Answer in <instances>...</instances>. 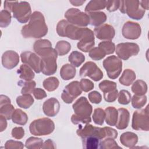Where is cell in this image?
I'll use <instances>...</instances> for the list:
<instances>
[{
	"instance_id": "16",
	"label": "cell",
	"mask_w": 149,
	"mask_h": 149,
	"mask_svg": "<svg viewBox=\"0 0 149 149\" xmlns=\"http://www.w3.org/2000/svg\"><path fill=\"white\" fill-rule=\"evenodd\" d=\"M95 37L101 40H112L115 35V30L113 26L108 24H102L95 27L94 29Z\"/></svg>"
},
{
	"instance_id": "5",
	"label": "cell",
	"mask_w": 149,
	"mask_h": 149,
	"mask_svg": "<svg viewBox=\"0 0 149 149\" xmlns=\"http://www.w3.org/2000/svg\"><path fill=\"white\" fill-rule=\"evenodd\" d=\"M87 27H80L70 24L67 20H60L56 25L58 36L69 38L73 40H80L84 34Z\"/></svg>"
},
{
	"instance_id": "36",
	"label": "cell",
	"mask_w": 149,
	"mask_h": 149,
	"mask_svg": "<svg viewBox=\"0 0 149 149\" xmlns=\"http://www.w3.org/2000/svg\"><path fill=\"white\" fill-rule=\"evenodd\" d=\"M59 81L55 77H49L43 81L44 88L48 91H54L59 86Z\"/></svg>"
},
{
	"instance_id": "35",
	"label": "cell",
	"mask_w": 149,
	"mask_h": 149,
	"mask_svg": "<svg viewBox=\"0 0 149 149\" xmlns=\"http://www.w3.org/2000/svg\"><path fill=\"white\" fill-rule=\"evenodd\" d=\"M71 49L70 44L65 40H61L56 44L55 49L59 56H63L67 54Z\"/></svg>"
},
{
	"instance_id": "25",
	"label": "cell",
	"mask_w": 149,
	"mask_h": 149,
	"mask_svg": "<svg viewBox=\"0 0 149 149\" xmlns=\"http://www.w3.org/2000/svg\"><path fill=\"white\" fill-rule=\"evenodd\" d=\"M105 119L107 125L112 126H115L118 119V109L113 107H108L105 108Z\"/></svg>"
},
{
	"instance_id": "57",
	"label": "cell",
	"mask_w": 149,
	"mask_h": 149,
	"mask_svg": "<svg viewBox=\"0 0 149 149\" xmlns=\"http://www.w3.org/2000/svg\"><path fill=\"white\" fill-rule=\"evenodd\" d=\"M5 116L2 115H0V132H2L7 127V122Z\"/></svg>"
},
{
	"instance_id": "52",
	"label": "cell",
	"mask_w": 149,
	"mask_h": 149,
	"mask_svg": "<svg viewBox=\"0 0 149 149\" xmlns=\"http://www.w3.org/2000/svg\"><path fill=\"white\" fill-rule=\"evenodd\" d=\"M11 134L16 139H21L24 136V130L22 127H15L12 130Z\"/></svg>"
},
{
	"instance_id": "22",
	"label": "cell",
	"mask_w": 149,
	"mask_h": 149,
	"mask_svg": "<svg viewBox=\"0 0 149 149\" xmlns=\"http://www.w3.org/2000/svg\"><path fill=\"white\" fill-rule=\"evenodd\" d=\"M120 142L125 147L132 148L138 142V136L133 132H126L120 135Z\"/></svg>"
},
{
	"instance_id": "29",
	"label": "cell",
	"mask_w": 149,
	"mask_h": 149,
	"mask_svg": "<svg viewBox=\"0 0 149 149\" xmlns=\"http://www.w3.org/2000/svg\"><path fill=\"white\" fill-rule=\"evenodd\" d=\"M131 90L134 93V95H145L147 91V83L143 80H137L132 84Z\"/></svg>"
},
{
	"instance_id": "24",
	"label": "cell",
	"mask_w": 149,
	"mask_h": 149,
	"mask_svg": "<svg viewBox=\"0 0 149 149\" xmlns=\"http://www.w3.org/2000/svg\"><path fill=\"white\" fill-rule=\"evenodd\" d=\"M76 70L74 66L66 63L63 65L60 70V76L64 80H69L74 77Z\"/></svg>"
},
{
	"instance_id": "10",
	"label": "cell",
	"mask_w": 149,
	"mask_h": 149,
	"mask_svg": "<svg viewBox=\"0 0 149 149\" xmlns=\"http://www.w3.org/2000/svg\"><path fill=\"white\" fill-rule=\"evenodd\" d=\"M103 66L109 78L116 79L122 70V61L116 56H109L103 61Z\"/></svg>"
},
{
	"instance_id": "41",
	"label": "cell",
	"mask_w": 149,
	"mask_h": 149,
	"mask_svg": "<svg viewBox=\"0 0 149 149\" xmlns=\"http://www.w3.org/2000/svg\"><path fill=\"white\" fill-rule=\"evenodd\" d=\"M132 105L134 108L140 109L143 107L147 102V97L145 95H134L131 99Z\"/></svg>"
},
{
	"instance_id": "34",
	"label": "cell",
	"mask_w": 149,
	"mask_h": 149,
	"mask_svg": "<svg viewBox=\"0 0 149 149\" xmlns=\"http://www.w3.org/2000/svg\"><path fill=\"white\" fill-rule=\"evenodd\" d=\"M17 84L18 86L22 87V94H31L33 93L35 88L36 83L34 80L24 81L22 80L18 81Z\"/></svg>"
},
{
	"instance_id": "40",
	"label": "cell",
	"mask_w": 149,
	"mask_h": 149,
	"mask_svg": "<svg viewBox=\"0 0 149 149\" xmlns=\"http://www.w3.org/2000/svg\"><path fill=\"white\" fill-rule=\"evenodd\" d=\"M99 148L102 149H113V148H121L122 147L119 146L116 141L111 138L104 139L102 141L100 142Z\"/></svg>"
},
{
	"instance_id": "3",
	"label": "cell",
	"mask_w": 149,
	"mask_h": 149,
	"mask_svg": "<svg viewBox=\"0 0 149 149\" xmlns=\"http://www.w3.org/2000/svg\"><path fill=\"white\" fill-rule=\"evenodd\" d=\"M35 52L41 59V72L47 76L54 74L57 70L58 53L52 47L38 49Z\"/></svg>"
},
{
	"instance_id": "39",
	"label": "cell",
	"mask_w": 149,
	"mask_h": 149,
	"mask_svg": "<svg viewBox=\"0 0 149 149\" xmlns=\"http://www.w3.org/2000/svg\"><path fill=\"white\" fill-rule=\"evenodd\" d=\"M105 111L101 108H95L93 114V120L95 124L102 125L104 123L105 119Z\"/></svg>"
},
{
	"instance_id": "50",
	"label": "cell",
	"mask_w": 149,
	"mask_h": 149,
	"mask_svg": "<svg viewBox=\"0 0 149 149\" xmlns=\"http://www.w3.org/2000/svg\"><path fill=\"white\" fill-rule=\"evenodd\" d=\"M118 91L116 88L109 92L104 93V100L105 101L108 102H114L118 98Z\"/></svg>"
},
{
	"instance_id": "13",
	"label": "cell",
	"mask_w": 149,
	"mask_h": 149,
	"mask_svg": "<svg viewBox=\"0 0 149 149\" xmlns=\"http://www.w3.org/2000/svg\"><path fill=\"white\" fill-rule=\"evenodd\" d=\"M81 93L82 90L80 86V82L78 81H73L65 87L62 93L61 98L65 103L70 104Z\"/></svg>"
},
{
	"instance_id": "14",
	"label": "cell",
	"mask_w": 149,
	"mask_h": 149,
	"mask_svg": "<svg viewBox=\"0 0 149 149\" xmlns=\"http://www.w3.org/2000/svg\"><path fill=\"white\" fill-rule=\"evenodd\" d=\"M22 63L30 66L36 73L41 72V59L36 54L31 51H25L20 54Z\"/></svg>"
},
{
	"instance_id": "48",
	"label": "cell",
	"mask_w": 149,
	"mask_h": 149,
	"mask_svg": "<svg viewBox=\"0 0 149 149\" xmlns=\"http://www.w3.org/2000/svg\"><path fill=\"white\" fill-rule=\"evenodd\" d=\"M24 147L23 143L19 141L9 140L5 144L6 149H22Z\"/></svg>"
},
{
	"instance_id": "8",
	"label": "cell",
	"mask_w": 149,
	"mask_h": 149,
	"mask_svg": "<svg viewBox=\"0 0 149 149\" xmlns=\"http://www.w3.org/2000/svg\"><path fill=\"white\" fill-rule=\"evenodd\" d=\"M132 127L136 130H149L148 105L146 108L134 112L132 117Z\"/></svg>"
},
{
	"instance_id": "44",
	"label": "cell",
	"mask_w": 149,
	"mask_h": 149,
	"mask_svg": "<svg viewBox=\"0 0 149 149\" xmlns=\"http://www.w3.org/2000/svg\"><path fill=\"white\" fill-rule=\"evenodd\" d=\"M10 12L6 10H2L0 13V27H6L8 26L11 22Z\"/></svg>"
},
{
	"instance_id": "27",
	"label": "cell",
	"mask_w": 149,
	"mask_h": 149,
	"mask_svg": "<svg viewBox=\"0 0 149 149\" xmlns=\"http://www.w3.org/2000/svg\"><path fill=\"white\" fill-rule=\"evenodd\" d=\"M136 75L135 72L130 69H125L119 79L120 84L125 86H129L135 80Z\"/></svg>"
},
{
	"instance_id": "2",
	"label": "cell",
	"mask_w": 149,
	"mask_h": 149,
	"mask_svg": "<svg viewBox=\"0 0 149 149\" xmlns=\"http://www.w3.org/2000/svg\"><path fill=\"white\" fill-rule=\"evenodd\" d=\"M74 113L72 115L71 121L74 125L87 124L91 122L90 115L93 107L88 100L83 96L78 98L72 105Z\"/></svg>"
},
{
	"instance_id": "45",
	"label": "cell",
	"mask_w": 149,
	"mask_h": 149,
	"mask_svg": "<svg viewBox=\"0 0 149 149\" xmlns=\"http://www.w3.org/2000/svg\"><path fill=\"white\" fill-rule=\"evenodd\" d=\"M89 56L94 61H99L103 59L106 54L105 52L98 47L93 48L88 53Z\"/></svg>"
},
{
	"instance_id": "1",
	"label": "cell",
	"mask_w": 149,
	"mask_h": 149,
	"mask_svg": "<svg viewBox=\"0 0 149 149\" xmlns=\"http://www.w3.org/2000/svg\"><path fill=\"white\" fill-rule=\"evenodd\" d=\"M48 33V27L43 14L34 11L30 18L28 24L22 27L21 34L25 38H40Z\"/></svg>"
},
{
	"instance_id": "59",
	"label": "cell",
	"mask_w": 149,
	"mask_h": 149,
	"mask_svg": "<svg viewBox=\"0 0 149 149\" xmlns=\"http://www.w3.org/2000/svg\"><path fill=\"white\" fill-rule=\"evenodd\" d=\"M85 2H86L85 0H84V1H69V2L71 3L73 6H81Z\"/></svg>"
},
{
	"instance_id": "15",
	"label": "cell",
	"mask_w": 149,
	"mask_h": 149,
	"mask_svg": "<svg viewBox=\"0 0 149 149\" xmlns=\"http://www.w3.org/2000/svg\"><path fill=\"white\" fill-rule=\"evenodd\" d=\"M141 33L140 25L136 22L132 21L126 22L123 26L122 34L123 36L129 40H136L139 38Z\"/></svg>"
},
{
	"instance_id": "9",
	"label": "cell",
	"mask_w": 149,
	"mask_h": 149,
	"mask_svg": "<svg viewBox=\"0 0 149 149\" xmlns=\"http://www.w3.org/2000/svg\"><path fill=\"white\" fill-rule=\"evenodd\" d=\"M65 17L72 24L82 27L90 24V19L87 13L80 11L77 8H70L65 13Z\"/></svg>"
},
{
	"instance_id": "56",
	"label": "cell",
	"mask_w": 149,
	"mask_h": 149,
	"mask_svg": "<svg viewBox=\"0 0 149 149\" xmlns=\"http://www.w3.org/2000/svg\"><path fill=\"white\" fill-rule=\"evenodd\" d=\"M56 148V146L55 143L51 139H48L43 143V145L41 148Z\"/></svg>"
},
{
	"instance_id": "28",
	"label": "cell",
	"mask_w": 149,
	"mask_h": 149,
	"mask_svg": "<svg viewBox=\"0 0 149 149\" xmlns=\"http://www.w3.org/2000/svg\"><path fill=\"white\" fill-rule=\"evenodd\" d=\"M107 1L102 0H92L90 1L85 7V12L86 13L97 12L100 10L104 9L106 8Z\"/></svg>"
},
{
	"instance_id": "26",
	"label": "cell",
	"mask_w": 149,
	"mask_h": 149,
	"mask_svg": "<svg viewBox=\"0 0 149 149\" xmlns=\"http://www.w3.org/2000/svg\"><path fill=\"white\" fill-rule=\"evenodd\" d=\"M17 72L19 74V77L24 81L33 80L35 76L33 69L26 64L21 65Z\"/></svg>"
},
{
	"instance_id": "46",
	"label": "cell",
	"mask_w": 149,
	"mask_h": 149,
	"mask_svg": "<svg viewBox=\"0 0 149 149\" xmlns=\"http://www.w3.org/2000/svg\"><path fill=\"white\" fill-rule=\"evenodd\" d=\"M118 102L122 105H127L131 101L130 93L126 90H122L118 93Z\"/></svg>"
},
{
	"instance_id": "32",
	"label": "cell",
	"mask_w": 149,
	"mask_h": 149,
	"mask_svg": "<svg viewBox=\"0 0 149 149\" xmlns=\"http://www.w3.org/2000/svg\"><path fill=\"white\" fill-rule=\"evenodd\" d=\"M34 102V99L31 94H22L16 98L17 105L24 109L30 108Z\"/></svg>"
},
{
	"instance_id": "7",
	"label": "cell",
	"mask_w": 149,
	"mask_h": 149,
	"mask_svg": "<svg viewBox=\"0 0 149 149\" xmlns=\"http://www.w3.org/2000/svg\"><path fill=\"white\" fill-rule=\"evenodd\" d=\"M119 9L122 13H126L129 17L135 20L141 19L145 13L140 1H120Z\"/></svg>"
},
{
	"instance_id": "55",
	"label": "cell",
	"mask_w": 149,
	"mask_h": 149,
	"mask_svg": "<svg viewBox=\"0 0 149 149\" xmlns=\"http://www.w3.org/2000/svg\"><path fill=\"white\" fill-rule=\"evenodd\" d=\"M33 94L34 97L37 100H42L47 97V94L46 92L41 88H34Z\"/></svg>"
},
{
	"instance_id": "4",
	"label": "cell",
	"mask_w": 149,
	"mask_h": 149,
	"mask_svg": "<svg viewBox=\"0 0 149 149\" xmlns=\"http://www.w3.org/2000/svg\"><path fill=\"white\" fill-rule=\"evenodd\" d=\"M4 9L9 12H12L13 17L21 23H27L31 16L30 5L26 1H5Z\"/></svg>"
},
{
	"instance_id": "12",
	"label": "cell",
	"mask_w": 149,
	"mask_h": 149,
	"mask_svg": "<svg viewBox=\"0 0 149 149\" xmlns=\"http://www.w3.org/2000/svg\"><path fill=\"white\" fill-rule=\"evenodd\" d=\"M79 74L80 77H89L95 81L101 80L104 76L103 72L93 62H86L80 68Z\"/></svg>"
},
{
	"instance_id": "17",
	"label": "cell",
	"mask_w": 149,
	"mask_h": 149,
	"mask_svg": "<svg viewBox=\"0 0 149 149\" xmlns=\"http://www.w3.org/2000/svg\"><path fill=\"white\" fill-rule=\"evenodd\" d=\"M95 45L94 34L90 29L87 28L82 38L77 44V48L83 52L90 51Z\"/></svg>"
},
{
	"instance_id": "42",
	"label": "cell",
	"mask_w": 149,
	"mask_h": 149,
	"mask_svg": "<svg viewBox=\"0 0 149 149\" xmlns=\"http://www.w3.org/2000/svg\"><path fill=\"white\" fill-rule=\"evenodd\" d=\"M98 47L100 48L106 55L112 54L115 51V45L111 41H104L100 42Z\"/></svg>"
},
{
	"instance_id": "33",
	"label": "cell",
	"mask_w": 149,
	"mask_h": 149,
	"mask_svg": "<svg viewBox=\"0 0 149 149\" xmlns=\"http://www.w3.org/2000/svg\"><path fill=\"white\" fill-rule=\"evenodd\" d=\"M83 148L85 149H96L99 148L100 140L95 136L81 138Z\"/></svg>"
},
{
	"instance_id": "47",
	"label": "cell",
	"mask_w": 149,
	"mask_h": 149,
	"mask_svg": "<svg viewBox=\"0 0 149 149\" xmlns=\"http://www.w3.org/2000/svg\"><path fill=\"white\" fill-rule=\"evenodd\" d=\"M47 47H52V44L50 41L46 39H41L35 41L33 45V49L34 51H36Z\"/></svg>"
},
{
	"instance_id": "23",
	"label": "cell",
	"mask_w": 149,
	"mask_h": 149,
	"mask_svg": "<svg viewBox=\"0 0 149 149\" xmlns=\"http://www.w3.org/2000/svg\"><path fill=\"white\" fill-rule=\"evenodd\" d=\"M90 19V24L95 27L102 25L107 20V15L105 12L101 11L87 13Z\"/></svg>"
},
{
	"instance_id": "37",
	"label": "cell",
	"mask_w": 149,
	"mask_h": 149,
	"mask_svg": "<svg viewBox=\"0 0 149 149\" xmlns=\"http://www.w3.org/2000/svg\"><path fill=\"white\" fill-rule=\"evenodd\" d=\"M43 143V140L41 138L30 137L26 140L25 147L29 149H39L42 148Z\"/></svg>"
},
{
	"instance_id": "20",
	"label": "cell",
	"mask_w": 149,
	"mask_h": 149,
	"mask_svg": "<svg viewBox=\"0 0 149 149\" xmlns=\"http://www.w3.org/2000/svg\"><path fill=\"white\" fill-rule=\"evenodd\" d=\"M118 119L115 126L118 129L123 130L127 128L130 120V113L129 111L124 108H120L118 109Z\"/></svg>"
},
{
	"instance_id": "51",
	"label": "cell",
	"mask_w": 149,
	"mask_h": 149,
	"mask_svg": "<svg viewBox=\"0 0 149 149\" xmlns=\"http://www.w3.org/2000/svg\"><path fill=\"white\" fill-rule=\"evenodd\" d=\"M88 97L89 101L93 104H100L102 100L101 94L97 91H93L88 93Z\"/></svg>"
},
{
	"instance_id": "30",
	"label": "cell",
	"mask_w": 149,
	"mask_h": 149,
	"mask_svg": "<svg viewBox=\"0 0 149 149\" xmlns=\"http://www.w3.org/2000/svg\"><path fill=\"white\" fill-rule=\"evenodd\" d=\"M12 122L19 125H24L28 120V116L26 113L20 109L15 110L12 116Z\"/></svg>"
},
{
	"instance_id": "49",
	"label": "cell",
	"mask_w": 149,
	"mask_h": 149,
	"mask_svg": "<svg viewBox=\"0 0 149 149\" xmlns=\"http://www.w3.org/2000/svg\"><path fill=\"white\" fill-rule=\"evenodd\" d=\"M80 86L82 91L88 92L94 87L93 82L87 79H81L80 81Z\"/></svg>"
},
{
	"instance_id": "18",
	"label": "cell",
	"mask_w": 149,
	"mask_h": 149,
	"mask_svg": "<svg viewBox=\"0 0 149 149\" xmlns=\"http://www.w3.org/2000/svg\"><path fill=\"white\" fill-rule=\"evenodd\" d=\"M19 62V54L15 51H6L2 55V64L6 69H12L15 68Z\"/></svg>"
},
{
	"instance_id": "11",
	"label": "cell",
	"mask_w": 149,
	"mask_h": 149,
	"mask_svg": "<svg viewBox=\"0 0 149 149\" xmlns=\"http://www.w3.org/2000/svg\"><path fill=\"white\" fill-rule=\"evenodd\" d=\"M140 51L137 44L134 42H121L115 47V52L119 59L127 60L132 56L137 55Z\"/></svg>"
},
{
	"instance_id": "31",
	"label": "cell",
	"mask_w": 149,
	"mask_h": 149,
	"mask_svg": "<svg viewBox=\"0 0 149 149\" xmlns=\"http://www.w3.org/2000/svg\"><path fill=\"white\" fill-rule=\"evenodd\" d=\"M68 61L74 67H79L85 61L83 54L77 51H72L68 57Z\"/></svg>"
},
{
	"instance_id": "43",
	"label": "cell",
	"mask_w": 149,
	"mask_h": 149,
	"mask_svg": "<svg viewBox=\"0 0 149 149\" xmlns=\"http://www.w3.org/2000/svg\"><path fill=\"white\" fill-rule=\"evenodd\" d=\"M98 87L101 91H102L104 93L109 92L116 88L117 84L114 81L108 80H104L100 83Z\"/></svg>"
},
{
	"instance_id": "38",
	"label": "cell",
	"mask_w": 149,
	"mask_h": 149,
	"mask_svg": "<svg viewBox=\"0 0 149 149\" xmlns=\"http://www.w3.org/2000/svg\"><path fill=\"white\" fill-rule=\"evenodd\" d=\"M15 110L13 106L10 102L0 104V115L5 116L7 120L12 119V116Z\"/></svg>"
},
{
	"instance_id": "58",
	"label": "cell",
	"mask_w": 149,
	"mask_h": 149,
	"mask_svg": "<svg viewBox=\"0 0 149 149\" xmlns=\"http://www.w3.org/2000/svg\"><path fill=\"white\" fill-rule=\"evenodd\" d=\"M140 5L145 10H148V3L149 1L148 0H145V1H140Z\"/></svg>"
},
{
	"instance_id": "19",
	"label": "cell",
	"mask_w": 149,
	"mask_h": 149,
	"mask_svg": "<svg viewBox=\"0 0 149 149\" xmlns=\"http://www.w3.org/2000/svg\"><path fill=\"white\" fill-rule=\"evenodd\" d=\"M60 109V104L58 100L54 98H50L44 101L42 105V111L45 115L50 117L56 116Z\"/></svg>"
},
{
	"instance_id": "6",
	"label": "cell",
	"mask_w": 149,
	"mask_h": 149,
	"mask_svg": "<svg viewBox=\"0 0 149 149\" xmlns=\"http://www.w3.org/2000/svg\"><path fill=\"white\" fill-rule=\"evenodd\" d=\"M55 129L54 122L48 118H42L33 120L29 126L31 134L40 136L51 134Z\"/></svg>"
},
{
	"instance_id": "21",
	"label": "cell",
	"mask_w": 149,
	"mask_h": 149,
	"mask_svg": "<svg viewBox=\"0 0 149 149\" xmlns=\"http://www.w3.org/2000/svg\"><path fill=\"white\" fill-rule=\"evenodd\" d=\"M98 127L94 126L89 123L79 124V127L77 129L76 133L81 138L88 136H95L97 137Z\"/></svg>"
},
{
	"instance_id": "54",
	"label": "cell",
	"mask_w": 149,
	"mask_h": 149,
	"mask_svg": "<svg viewBox=\"0 0 149 149\" xmlns=\"http://www.w3.org/2000/svg\"><path fill=\"white\" fill-rule=\"evenodd\" d=\"M120 5V1H107L106 8L110 12H114L119 9Z\"/></svg>"
},
{
	"instance_id": "53",
	"label": "cell",
	"mask_w": 149,
	"mask_h": 149,
	"mask_svg": "<svg viewBox=\"0 0 149 149\" xmlns=\"http://www.w3.org/2000/svg\"><path fill=\"white\" fill-rule=\"evenodd\" d=\"M104 137L106 138H111L113 139H115L118 136V132L115 129L111 127H104Z\"/></svg>"
}]
</instances>
